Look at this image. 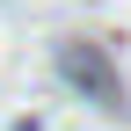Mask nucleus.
<instances>
[{"label": "nucleus", "instance_id": "f257e3e1", "mask_svg": "<svg viewBox=\"0 0 131 131\" xmlns=\"http://www.w3.org/2000/svg\"><path fill=\"white\" fill-rule=\"evenodd\" d=\"M58 73H66V88H80V95H95L102 109H117V102H124V88H117V73H109V58L95 51V44H58Z\"/></svg>", "mask_w": 131, "mask_h": 131}]
</instances>
